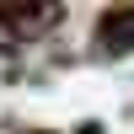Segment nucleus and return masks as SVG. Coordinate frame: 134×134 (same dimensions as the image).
I'll return each instance as SVG.
<instances>
[{
  "instance_id": "obj_1",
  "label": "nucleus",
  "mask_w": 134,
  "mask_h": 134,
  "mask_svg": "<svg viewBox=\"0 0 134 134\" xmlns=\"http://www.w3.org/2000/svg\"><path fill=\"white\" fill-rule=\"evenodd\" d=\"M102 43L113 54H129L134 48V11H113V16L102 21Z\"/></svg>"
}]
</instances>
